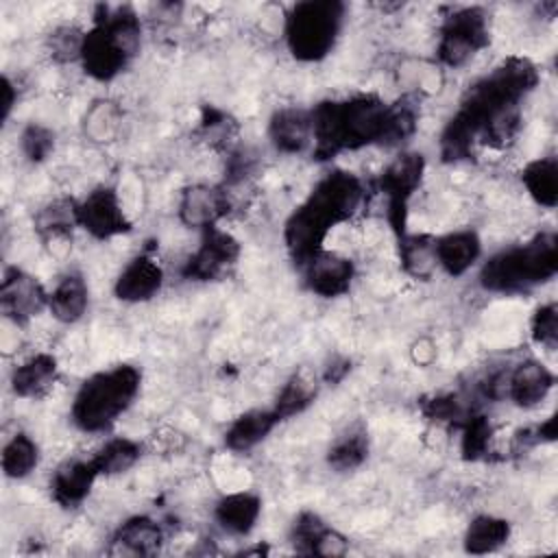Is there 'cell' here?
<instances>
[{
  "instance_id": "7a4b0ae2",
  "label": "cell",
  "mask_w": 558,
  "mask_h": 558,
  "mask_svg": "<svg viewBox=\"0 0 558 558\" xmlns=\"http://www.w3.org/2000/svg\"><path fill=\"white\" fill-rule=\"evenodd\" d=\"M362 201L364 185L353 172H327L286 220L283 240L292 262L301 268L320 253L327 233L336 225L347 222L360 209Z\"/></svg>"
},
{
  "instance_id": "ab89813d",
  "label": "cell",
  "mask_w": 558,
  "mask_h": 558,
  "mask_svg": "<svg viewBox=\"0 0 558 558\" xmlns=\"http://www.w3.org/2000/svg\"><path fill=\"white\" fill-rule=\"evenodd\" d=\"M0 96H2V98H0V122L4 124V122L9 120V116H11L13 105H15V98H17L15 87H13V83H11V78H9V76H2Z\"/></svg>"
},
{
  "instance_id": "3957f363",
  "label": "cell",
  "mask_w": 558,
  "mask_h": 558,
  "mask_svg": "<svg viewBox=\"0 0 558 558\" xmlns=\"http://www.w3.org/2000/svg\"><path fill=\"white\" fill-rule=\"evenodd\" d=\"M312 111L314 159L325 161L371 144L388 146L392 105L373 94L323 100Z\"/></svg>"
},
{
  "instance_id": "cb8c5ba5",
  "label": "cell",
  "mask_w": 558,
  "mask_h": 558,
  "mask_svg": "<svg viewBox=\"0 0 558 558\" xmlns=\"http://www.w3.org/2000/svg\"><path fill=\"white\" fill-rule=\"evenodd\" d=\"M259 514H262V499L244 490L225 495L214 510V517L220 523V527L235 536L248 534L255 527Z\"/></svg>"
},
{
  "instance_id": "30bf717a",
  "label": "cell",
  "mask_w": 558,
  "mask_h": 558,
  "mask_svg": "<svg viewBox=\"0 0 558 558\" xmlns=\"http://www.w3.org/2000/svg\"><path fill=\"white\" fill-rule=\"evenodd\" d=\"M238 257L240 242L220 227H209L203 231L201 244L187 257L181 275L190 281H216L235 266Z\"/></svg>"
},
{
  "instance_id": "ac0fdd59",
  "label": "cell",
  "mask_w": 558,
  "mask_h": 558,
  "mask_svg": "<svg viewBox=\"0 0 558 558\" xmlns=\"http://www.w3.org/2000/svg\"><path fill=\"white\" fill-rule=\"evenodd\" d=\"M268 137L279 153L296 155L312 146V111L299 107L277 109L268 122Z\"/></svg>"
},
{
  "instance_id": "d6986e66",
  "label": "cell",
  "mask_w": 558,
  "mask_h": 558,
  "mask_svg": "<svg viewBox=\"0 0 558 558\" xmlns=\"http://www.w3.org/2000/svg\"><path fill=\"white\" fill-rule=\"evenodd\" d=\"M163 543L161 525L146 514H137L120 523L111 536V556H150L157 554Z\"/></svg>"
},
{
  "instance_id": "6da1fadb",
  "label": "cell",
  "mask_w": 558,
  "mask_h": 558,
  "mask_svg": "<svg viewBox=\"0 0 558 558\" xmlns=\"http://www.w3.org/2000/svg\"><path fill=\"white\" fill-rule=\"evenodd\" d=\"M536 83L538 70L525 57H510L477 78L440 133V157L471 159L477 144L506 148L521 129V100Z\"/></svg>"
},
{
  "instance_id": "83f0119b",
  "label": "cell",
  "mask_w": 558,
  "mask_h": 558,
  "mask_svg": "<svg viewBox=\"0 0 558 558\" xmlns=\"http://www.w3.org/2000/svg\"><path fill=\"white\" fill-rule=\"evenodd\" d=\"M368 456V432L362 425L347 427L329 447L327 462L333 471L347 473L364 464Z\"/></svg>"
},
{
  "instance_id": "d4e9b609",
  "label": "cell",
  "mask_w": 558,
  "mask_h": 558,
  "mask_svg": "<svg viewBox=\"0 0 558 558\" xmlns=\"http://www.w3.org/2000/svg\"><path fill=\"white\" fill-rule=\"evenodd\" d=\"M279 425L277 414L270 410H248L233 418L225 432V445L231 451H248L257 447Z\"/></svg>"
},
{
  "instance_id": "9a60e30c",
  "label": "cell",
  "mask_w": 558,
  "mask_h": 558,
  "mask_svg": "<svg viewBox=\"0 0 558 558\" xmlns=\"http://www.w3.org/2000/svg\"><path fill=\"white\" fill-rule=\"evenodd\" d=\"M554 388V373L538 360H523L506 375V397L519 408L538 405Z\"/></svg>"
},
{
  "instance_id": "8d00e7d4",
  "label": "cell",
  "mask_w": 558,
  "mask_h": 558,
  "mask_svg": "<svg viewBox=\"0 0 558 558\" xmlns=\"http://www.w3.org/2000/svg\"><path fill=\"white\" fill-rule=\"evenodd\" d=\"M20 148L24 153V157L33 163H39L44 159H48V155L54 148V133L44 126V124H35L31 122L22 135H20Z\"/></svg>"
},
{
  "instance_id": "7402d4cb",
  "label": "cell",
  "mask_w": 558,
  "mask_h": 558,
  "mask_svg": "<svg viewBox=\"0 0 558 558\" xmlns=\"http://www.w3.org/2000/svg\"><path fill=\"white\" fill-rule=\"evenodd\" d=\"M74 227H78L76 220V203L68 198H59L41 207V211L35 218V231L44 240L46 246H50L57 253V246H65L72 238Z\"/></svg>"
},
{
  "instance_id": "52a82bcc",
  "label": "cell",
  "mask_w": 558,
  "mask_h": 558,
  "mask_svg": "<svg viewBox=\"0 0 558 558\" xmlns=\"http://www.w3.org/2000/svg\"><path fill=\"white\" fill-rule=\"evenodd\" d=\"M347 7L338 0L296 2L283 24L286 46L299 61H320L327 57L340 35Z\"/></svg>"
},
{
  "instance_id": "e0dca14e",
  "label": "cell",
  "mask_w": 558,
  "mask_h": 558,
  "mask_svg": "<svg viewBox=\"0 0 558 558\" xmlns=\"http://www.w3.org/2000/svg\"><path fill=\"white\" fill-rule=\"evenodd\" d=\"M100 477L92 458L68 460L50 477V495L61 508H76L89 495L94 482Z\"/></svg>"
},
{
  "instance_id": "9c48e42d",
  "label": "cell",
  "mask_w": 558,
  "mask_h": 558,
  "mask_svg": "<svg viewBox=\"0 0 558 558\" xmlns=\"http://www.w3.org/2000/svg\"><path fill=\"white\" fill-rule=\"evenodd\" d=\"M425 172V159L421 153H401L386 166L379 177V190L386 196V216L388 225L395 231L397 240L405 235L408 222V203L418 190Z\"/></svg>"
},
{
  "instance_id": "4316f807",
  "label": "cell",
  "mask_w": 558,
  "mask_h": 558,
  "mask_svg": "<svg viewBox=\"0 0 558 558\" xmlns=\"http://www.w3.org/2000/svg\"><path fill=\"white\" fill-rule=\"evenodd\" d=\"M316 395H318L316 377L305 373V371H299L279 390V395L275 399V405H272V412L277 414L279 423H281V421L292 418V416L301 414L303 410H307L314 403Z\"/></svg>"
},
{
  "instance_id": "2e32d148",
  "label": "cell",
  "mask_w": 558,
  "mask_h": 558,
  "mask_svg": "<svg viewBox=\"0 0 558 558\" xmlns=\"http://www.w3.org/2000/svg\"><path fill=\"white\" fill-rule=\"evenodd\" d=\"M163 283L161 266L146 253L135 255L118 275L113 292L124 303H142L153 299Z\"/></svg>"
},
{
  "instance_id": "484cf974",
  "label": "cell",
  "mask_w": 558,
  "mask_h": 558,
  "mask_svg": "<svg viewBox=\"0 0 558 558\" xmlns=\"http://www.w3.org/2000/svg\"><path fill=\"white\" fill-rule=\"evenodd\" d=\"M521 183L534 203L554 209L558 203V163L556 157H538L521 172Z\"/></svg>"
},
{
  "instance_id": "5bb4252c",
  "label": "cell",
  "mask_w": 558,
  "mask_h": 558,
  "mask_svg": "<svg viewBox=\"0 0 558 558\" xmlns=\"http://www.w3.org/2000/svg\"><path fill=\"white\" fill-rule=\"evenodd\" d=\"M179 220L190 229H209L229 214V194L222 187L196 183L181 192Z\"/></svg>"
},
{
  "instance_id": "603a6c76",
  "label": "cell",
  "mask_w": 558,
  "mask_h": 558,
  "mask_svg": "<svg viewBox=\"0 0 558 558\" xmlns=\"http://www.w3.org/2000/svg\"><path fill=\"white\" fill-rule=\"evenodd\" d=\"M89 305V290L78 272H68L48 294V310L59 323L72 325L83 318Z\"/></svg>"
},
{
  "instance_id": "4dcf8cb0",
  "label": "cell",
  "mask_w": 558,
  "mask_h": 558,
  "mask_svg": "<svg viewBox=\"0 0 558 558\" xmlns=\"http://www.w3.org/2000/svg\"><path fill=\"white\" fill-rule=\"evenodd\" d=\"M142 456V447L133 438H109L94 456V464L100 475H118L129 471Z\"/></svg>"
},
{
  "instance_id": "5b68a950",
  "label": "cell",
  "mask_w": 558,
  "mask_h": 558,
  "mask_svg": "<svg viewBox=\"0 0 558 558\" xmlns=\"http://www.w3.org/2000/svg\"><path fill=\"white\" fill-rule=\"evenodd\" d=\"M142 24L131 7H98L94 26L85 33L81 63L96 81L116 78L140 52Z\"/></svg>"
},
{
  "instance_id": "8992f818",
  "label": "cell",
  "mask_w": 558,
  "mask_h": 558,
  "mask_svg": "<svg viewBox=\"0 0 558 558\" xmlns=\"http://www.w3.org/2000/svg\"><path fill=\"white\" fill-rule=\"evenodd\" d=\"M142 373L133 364H118L87 377L72 401V423L87 434L107 432L133 403Z\"/></svg>"
},
{
  "instance_id": "d590c367",
  "label": "cell",
  "mask_w": 558,
  "mask_h": 558,
  "mask_svg": "<svg viewBox=\"0 0 558 558\" xmlns=\"http://www.w3.org/2000/svg\"><path fill=\"white\" fill-rule=\"evenodd\" d=\"M532 340L547 351H554L558 344V307L556 303H545L536 307L532 323H530Z\"/></svg>"
},
{
  "instance_id": "8fae6325",
  "label": "cell",
  "mask_w": 558,
  "mask_h": 558,
  "mask_svg": "<svg viewBox=\"0 0 558 558\" xmlns=\"http://www.w3.org/2000/svg\"><path fill=\"white\" fill-rule=\"evenodd\" d=\"M76 220L78 227L96 240H111L131 229L118 192L107 185L92 190L81 203H76Z\"/></svg>"
},
{
  "instance_id": "ffe728a7",
  "label": "cell",
  "mask_w": 558,
  "mask_h": 558,
  "mask_svg": "<svg viewBox=\"0 0 558 558\" xmlns=\"http://www.w3.org/2000/svg\"><path fill=\"white\" fill-rule=\"evenodd\" d=\"M434 253L436 266H440L449 277H460L480 259L482 242L471 229L451 231L434 240Z\"/></svg>"
},
{
  "instance_id": "4fadbf2b",
  "label": "cell",
  "mask_w": 558,
  "mask_h": 558,
  "mask_svg": "<svg viewBox=\"0 0 558 558\" xmlns=\"http://www.w3.org/2000/svg\"><path fill=\"white\" fill-rule=\"evenodd\" d=\"M307 288L325 299H336L349 292L355 268L353 262L340 253L323 248L307 264L301 266Z\"/></svg>"
},
{
  "instance_id": "f546056e",
  "label": "cell",
  "mask_w": 558,
  "mask_h": 558,
  "mask_svg": "<svg viewBox=\"0 0 558 558\" xmlns=\"http://www.w3.org/2000/svg\"><path fill=\"white\" fill-rule=\"evenodd\" d=\"M432 235H403L399 242V257L403 270L414 279H427L436 268V253H434Z\"/></svg>"
},
{
  "instance_id": "f35d334b",
  "label": "cell",
  "mask_w": 558,
  "mask_h": 558,
  "mask_svg": "<svg viewBox=\"0 0 558 558\" xmlns=\"http://www.w3.org/2000/svg\"><path fill=\"white\" fill-rule=\"evenodd\" d=\"M349 551V541H347V536H342L338 530H333V527H327L320 536H318V541H316V545H314V549H312V554H316V556H344Z\"/></svg>"
},
{
  "instance_id": "74e56055",
  "label": "cell",
  "mask_w": 558,
  "mask_h": 558,
  "mask_svg": "<svg viewBox=\"0 0 558 558\" xmlns=\"http://www.w3.org/2000/svg\"><path fill=\"white\" fill-rule=\"evenodd\" d=\"M83 39H85V33H81L78 28H74V26H61V28L52 31L50 37H48L50 54H52L57 61H74V59H81Z\"/></svg>"
},
{
  "instance_id": "7c38bea8",
  "label": "cell",
  "mask_w": 558,
  "mask_h": 558,
  "mask_svg": "<svg viewBox=\"0 0 558 558\" xmlns=\"http://www.w3.org/2000/svg\"><path fill=\"white\" fill-rule=\"evenodd\" d=\"M48 307V294L37 277L11 268L4 272L0 283V310L15 325H24Z\"/></svg>"
},
{
  "instance_id": "ba28073f",
  "label": "cell",
  "mask_w": 558,
  "mask_h": 558,
  "mask_svg": "<svg viewBox=\"0 0 558 558\" xmlns=\"http://www.w3.org/2000/svg\"><path fill=\"white\" fill-rule=\"evenodd\" d=\"M490 44L486 11L480 7H462L451 11L438 33L436 54L447 68H460Z\"/></svg>"
},
{
  "instance_id": "44dd1931",
  "label": "cell",
  "mask_w": 558,
  "mask_h": 558,
  "mask_svg": "<svg viewBox=\"0 0 558 558\" xmlns=\"http://www.w3.org/2000/svg\"><path fill=\"white\" fill-rule=\"evenodd\" d=\"M59 364L52 353H35L11 373V388L22 399L46 395L57 381Z\"/></svg>"
},
{
  "instance_id": "1f68e13d",
  "label": "cell",
  "mask_w": 558,
  "mask_h": 558,
  "mask_svg": "<svg viewBox=\"0 0 558 558\" xmlns=\"http://www.w3.org/2000/svg\"><path fill=\"white\" fill-rule=\"evenodd\" d=\"M39 464V447L37 442L20 432L11 436V440L2 449V471L11 480H22L31 475Z\"/></svg>"
},
{
  "instance_id": "836d02e7",
  "label": "cell",
  "mask_w": 558,
  "mask_h": 558,
  "mask_svg": "<svg viewBox=\"0 0 558 558\" xmlns=\"http://www.w3.org/2000/svg\"><path fill=\"white\" fill-rule=\"evenodd\" d=\"M462 440H460V451L466 460H480L488 453L490 447V436L493 427L490 421L484 414L473 412L462 425Z\"/></svg>"
},
{
  "instance_id": "f1b7e54d",
  "label": "cell",
  "mask_w": 558,
  "mask_h": 558,
  "mask_svg": "<svg viewBox=\"0 0 558 558\" xmlns=\"http://www.w3.org/2000/svg\"><path fill=\"white\" fill-rule=\"evenodd\" d=\"M510 538V523L495 514L475 517L464 532V549L469 554H490L497 551Z\"/></svg>"
},
{
  "instance_id": "d6a6232c",
  "label": "cell",
  "mask_w": 558,
  "mask_h": 558,
  "mask_svg": "<svg viewBox=\"0 0 558 558\" xmlns=\"http://www.w3.org/2000/svg\"><path fill=\"white\" fill-rule=\"evenodd\" d=\"M120 126H122V109L113 100L94 102L87 109L85 120H83L85 135L98 144L116 140Z\"/></svg>"
},
{
  "instance_id": "277c9868",
  "label": "cell",
  "mask_w": 558,
  "mask_h": 558,
  "mask_svg": "<svg viewBox=\"0 0 558 558\" xmlns=\"http://www.w3.org/2000/svg\"><path fill=\"white\" fill-rule=\"evenodd\" d=\"M558 272V238L541 231L532 240L488 257L480 270V286L497 294L527 292Z\"/></svg>"
},
{
  "instance_id": "e575fe53",
  "label": "cell",
  "mask_w": 558,
  "mask_h": 558,
  "mask_svg": "<svg viewBox=\"0 0 558 558\" xmlns=\"http://www.w3.org/2000/svg\"><path fill=\"white\" fill-rule=\"evenodd\" d=\"M329 525L316 514V512H301L294 523H292V530H290V541L294 545V549L299 554H312L318 536L327 530Z\"/></svg>"
}]
</instances>
